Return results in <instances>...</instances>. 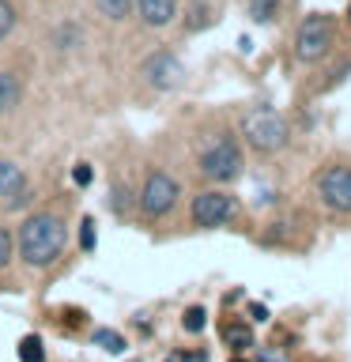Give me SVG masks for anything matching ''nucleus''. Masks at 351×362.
Segmentation results:
<instances>
[{
	"instance_id": "18",
	"label": "nucleus",
	"mask_w": 351,
	"mask_h": 362,
	"mask_svg": "<svg viewBox=\"0 0 351 362\" xmlns=\"http://www.w3.org/2000/svg\"><path fill=\"white\" fill-rule=\"evenodd\" d=\"M11 27H16V8L8 0H0V38H8Z\"/></svg>"
},
{
	"instance_id": "1",
	"label": "nucleus",
	"mask_w": 351,
	"mask_h": 362,
	"mask_svg": "<svg viewBox=\"0 0 351 362\" xmlns=\"http://www.w3.org/2000/svg\"><path fill=\"white\" fill-rule=\"evenodd\" d=\"M64 238H68V230L57 215H34V219H27L19 230V253L30 268H42V264H50V260L61 257Z\"/></svg>"
},
{
	"instance_id": "8",
	"label": "nucleus",
	"mask_w": 351,
	"mask_h": 362,
	"mask_svg": "<svg viewBox=\"0 0 351 362\" xmlns=\"http://www.w3.org/2000/svg\"><path fill=\"white\" fill-rule=\"evenodd\" d=\"M234 215V200L223 192H200L192 200V223L197 226H223Z\"/></svg>"
},
{
	"instance_id": "16",
	"label": "nucleus",
	"mask_w": 351,
	"mask_h": 362,
	"mask_svg": "<svg viewBox=\"0 0 351 362\" xmlns=\"http://www.w3.org/2000/svg\"><path fill=\"white\" fill-rule=\"evenodd\" d=\"M249 16H253L257 23H268L272 16H276V0H253V4H249Z\"/></svg>"
},
{
	"instance_id": "3",
	"label": "nucleus",
	"mask_w": 351,
	"mask_h": 362,
	"mask_svg": "<svg viewBox=\"0 0 351 362\" xmlns=\"http://www.w3.org/2000/svg\"><path fill=\"white\" fill-rule=\"evenodd\" d=\"M200 170L215 181H234L242 174V151L231 140H215L200 151Z\"/></svg>"
},
{
	"instance_id": "12",
	"label": "nucleus",
	"mask_w": 351,
	"mask_h": 362,
	"mask_svg": "<svg viewBox=\"0 0 351 362\" xmlns=\"http://www.w3.org/2000/svg\"><path fill=\"white\" fill-rule=\"evenodd\" d=\"M19 362H42V339L38 336L19 339Z\"/></svg>"
},
{
	"instance_id": "22",
	"label": "nucleus",
	"mask_w": 351,
	"mask_h": 362,
	"mask_svg": "<svg viewBox=\"0 0 351 362\" xmlns=\"http://www.w3.org/2000/svg\"><path fill=\"white\" fill-rule=\"evenodd\" d=\"M347 19H351V8H347Z\"/></svg>"
},
{
	"instance_id": "20",
	"label": "nucleus",
	"mask_w": 351,
	"mask_h": 362,
	"mask_svg": "<svg viewBox=\"0 0 351 362\" xmlns=\"http://www.w3.org/2000/svg\"><path fill=\"white\" fill-rule=\"evenodd\" d=\"M79 242H84V249H95V223L91 219H84V238Z\"/></svg>"
},
{
	"instance_id": "5",
	"label": "nucleus",
	"mask_w": 351,
	"mask_h": 362,
	"mask_svg": "<svg viewBox=\"0 0 351 362\" xmlns=\"http://www.w3.org/2000/svg\"><path fill=\"white\" fill-rule=\"evenodd\" d=\"M317 189H321V200L333 211H351V170L347 166H328L321 181H317Z\"/></svg>"
},
{
	"instance_id": "7",
	"label": "nucleus",
	"mask_w": 351,
	"mask_h": 362,
	"mask_svg": "<svg viewBox=\"0 0 351 362\" xmlns=\"http://www.w3.org/2000/svg\"><path fill=\"white\" fill-rule=\"evenodd\" d=\"M144 76H147V83L159 87V90H174V87H181V79H185V68H181V61L174 53H151L144 64Z\"/></svg>"
},
{
	"instance_id": "2",
	"label": "nucleus",
	"mask_w": 351,
	"mask_h": 362,
	"mask_svg": "<svg viewBox=\"0 0 351 362\" xmlns=\"http://www.w3.org/2000/svg\"><path fill=\"white\" fill-rule=\"evenodd\" d=\"M242 136L257 151H280L287 144V121L276 110H253L249 117H242Z\"/></svg>"
},
{
	"instance_id": "10",
	"label": "nucleus",
	"mask_w": 351,
	"mask_h": 362,
	"mask_svg": "<svg viewBox=\"0 0 351 362\" xmlns=\"http://www.w3.org/2000/svg\"><path fill=\"white\" fill-rule=\"evenodd\" d=\"M23 189H27L23 170L16 163H8V158H0V200H19Z\"/></svg>"
},
{
	"instance_id": "14",
	"label": "nucleus",
	"mask_w": 351,
	"mask_h": 362,
	"mask_svg": "<svg viewBox=\"0 0 351 362\" xmlns=\"http://www.w3.org/2000/svg\"><path fill=\"white\" fill-rule=\"evenodd\" d=\"M204 321H208V313H204L200 305H189V310H185V317H181V325H185V332H200V328H204Z\"/></svg>"
},
{
	"instance_id": "9",
	"label": "nucleus",
	"mask_w": 351,
	"mask_h": 362,
	"mask_svg": "<svg viewBox=\"0 0 351 362\" xmlns=\"http://www.w3.org/2000/svg\"><path fill=\"white\" fill-rule=\"evenodd\" d=\"M136 11L147 27H166L178 16V0H136Z\"/></svg>"
},
{
	"instance_id": "19",
	"label": "nucleus",
	"mask_w": 351,
	"mask_h": 362,
	"mask_svg": "<svg viewBox=\"0 0 351 362\" xmlns=\"http://www.w3.org/2000/svg\"><path fill=\"white\" fill-rule=\"evenodd\" d=\"M8 257H11V234L0 230V268L8 264Z\"/></svg>"
},
{
	"instance_id": "4",
	"label": "nucleus",
	"mask_w": 351,
	"mask_h": 362,
	"mask_svg": "<svg viewBox=\"0 0 351 362\" xmlns=\"http://www.w3.org/2000/svg\"><path fill=\"white\" fill-rule=\"evenodd\" d=\"M328 49H333V23L325 16H310L299 30V61L313 64V61H321Z\"/></svg>"
},
{
	"instance_id": "21",
	"label": "nucleus",
	"mask_w": 351,
	"mask_h": 362,
	"mask_svg": "<svg viewBox=\"0 0 351 362\" xmlns=\"http://www.w3.org/2000/svg\"><path fill=\"white\" fill-rule=\"evenodd\" d=\"M72 177H76V185H91V166L79 163V166L72 170Z\"/></svg>"
},
{
	"instance_id": "13",
	"label": "nucleus",
	"mask_w": 351,
	"mask_h": 362,
	"mask_svg": "<svg viewBox=\"0 0 351 362\" xmlns=\"http://www.w3.org/2000/svg\"><path fill=\"white\" fill-rule=\"evenodd\" d=\"M136 0H98V11L102 16H110V19H125L132 11Z\"/></svg>"
},
{
	"instance_id": "11",
	"label": "nucleus",
	"mask_w": 351,
	"mask_h": 362,
	"mask_svg": "<svg viewBox=\"0 0 351 362\" xmlns=\"http://www.w3.org/2000/svg\"><path fill=\"white\" fill-rule=\"evenodd\" d=\"M19 95H23L19 79L11 76V72H0V117H4L8 110H16V106H19Z\"/></svg>"
},
{
	"instance_id": "15",
	"label": "nucleus",
	"mask_w": 351,
	"mask_h": 362,
	"mask_svg": "<svg viewBox=\"0 0 351 362\" xmlns=\"http://www.w3.org/2000/svg\"><path fill=\"white\" fill-rule=\"evenodd\" d=\"M226 344L242 351V347L253 344V332H249V328H242V325H234V328H226Z\"/></svg>"
},
{
	"instance_id": "23",
	"label": "nucleus",
	"mask_w": 351,
	"mask_h": 362,
	"mask_svg": "<svg viewBox=\"0 0 351 362\" xmlns=\"http://www.w3.org/2000/svg\"><path fill=\"white\" fill-rule=\"evenodd\" d=\"M234 362H242V358H234Z\"/></svg>"
},
{
	"instance_id": "17",
	"label": "nucleus",
	"mask_w": 351,
	"mask_h": 362,
	"mask_svg": "<svg viewBox=\"0 0 351 362\" xmlns=\"http://www.w3.org/2000/svg\"><path fill=\"white\" fill-rule=\"evenodd\" d=\"M95 344L106 347V351H125V339L117 332H106V328H98V332H95Z\"/></svg>"
},
{
	"instance_id": "6",
	"label": "nucleus",
	"mask_w": 351,
	"mask_h": 362,
	"mask_svg": "<svg viewBox=\"0 0 351 362\" xmlns=\"http://www.w3.org/2000/svg\"><path fill=\"white\" fill-rule=\"evenodd\" d=\"M174 200H178V181L174 177H166V174L147 177V185L140 192V208L147 215H166L170 208H174Z\"/></svg>"
}]
</instances>
